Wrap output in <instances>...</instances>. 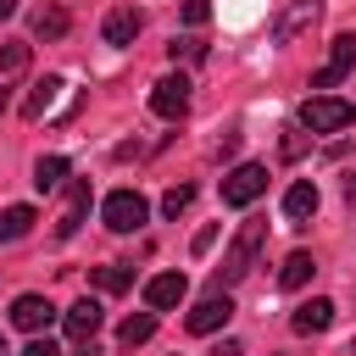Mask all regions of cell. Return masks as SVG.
<instances>
[{
  "label": "cell",
  "mask_w": 356,
  "mask_h": 356,
  "mask_svg": "<svg viewBox=\"0 0 356 356\" xmlns=\"http://www.w3.org/2000/svg\"><path fill=\"white\" fill-rule=\"evenodd\" d=\"M345 200H356V172H350V178H345Z\"/></svg>",
  "instance_id": "30"
},
{
  "label": "cell",
  "mask_w": 356,
  "mask_h": 356,
  "mask_svg": "<svg viewBox=\"0 0 356 356\" xmlns=\"http://www.w3.org/2000/svg\"><path fill=\"white\" fill-rule=\"evenodd\" d=\"M211 356H239V339H222V345H217Z\"/></svg>",
  "instance_id": "29"
},
{
  "label": "cell",
  "mask_w": 356,
  "mask_h": 356,
  "mask_svg": "<svg viewBox=\"0 0 356 356\" xmlns=\"http://www.w3.org/2000/svg\"><path fill=\"white\" fill-rule=\"evenodd\" d=\"M6 106H11V89H0V117H6Z\"/></svg>",
  "instance_id": "33"
},
{
  "label": "cell",
  "mask_w": 356,
  "mask_h": 356,
  "mask_svg": "<svg viewBox=\"0 0 356 356\" xmlns=\"http://www.w3.org/2000/svg\"><path fill=\"white\" fill-rule=\"evenodd\" d=\"M323 17V0H295V6H284L278 17H273V44H289L300 28H312Z\"/></svg>",
  "instance_id": "7"
},
{
  "label": "cell",
  "mask_w": 356,
  "mask_h": 356,
  "mask_svg": "<svg viewBox=\"0 0 356 356\" xmlns=\"http://www.w3.org/2000/svg\"><path fill=\"white\" fill-rule=\"evenodd\" d=\"M350 67H356V33H339V39L328 44L323 67L312 72V89H334V83H345V78H350Z\"/></svg>",
  "instance_id": "4"
},
{
  "label": "cell",
  "mask_w": 356,
  "mask_h": 356,
  "mask_svg": "<svg viewBox=\"0 0 356 356\" xmlns=\"http://www.w3.org/2000/svg\"><path fill=\"white\" fill-rule=\"evenodd\" d=\"M150 334H156V312H134V317H122V328H117L122 345H145Z\"/></svg>",
  "instance_id": "19"
},
{
  "label": "cell",
  "mask_w": 356,
  "mask_h": 356,
  "mask_svg": "<svg viewBox=\"0 0 356 356\" xmlns=\"http://www.w3.org/2000/svg\"><path fill=\"white\" fill-rule=\"evenodd\" d=\"M228 317H234V300L211 289V295H206V300H200V306H195V312H189L184 323H189V334H211V328H222Z\"/></svg>",
  "instance_id": "10"
},
{
  "label": "cell",
  "mask_w": 356,
  "mask_h": 356,
  "mask_svg": "<svg viewBox=\"0 0 356 356\" xmlns=\"http://www.w3.org/2000/svg\"><path fill=\"white\" fill-rule=\"evenodd\" d=\"M22 67H28V44H22V39H11V44L0 50V72H22Z\"/></svg>",
  "instance_id": "23"
},
{
  "label": "cell",
  "mask_w": 356,
  "mask_h": 356,
  "mask_svg": "<svg viewBox=\"0 0 356 356\" xmlns=\"http://www.w3.org/2000/svg\"><path fill=\"white\" fill-rule=\"evenodd\" d=\"M184 295H189V278H184V273H156V278L145 284V306H150V312H167V306H178Z\"/></svg>",
  "instance_id": "9"
},
{
  "label": "cell",
  "mask_w": 356,
  "mask_h": 356,
  "mask_svg": "<svg viewBox=\"0 0 356 356\" xmlns=\"http://www.w3.org/2000/svg\"><path fill=\"white\" fill-rule=\"evenodd\" d=\"M350 122H356V106L339 100V95H312V100H300V128H312V134H339V128H350Z\"/></svg>",
  "instance_id": "2"
},
{
  "label": "cell",
  "mask_w": 356,
  "mask_h": 356,
  "mask_svg": "<svg viewBox=\"0 0 356 356\" xmlns=\"http://www.w3.org/2000/svg\"><path fill=\"white\" fill-rule=\"evenodd\" d=\"M312 273H317V261H312L306 250H295V256L278 267V289H300V284H312Z\"/></svg>",
  "instance_id": "17"
},
{
  "label": "cell",
  "mask_w": 356,
  "mask_h": 356,
  "mask_svg": "<svg viewBox=\"0 0 356 356\" xmlns=\"http://www.w3.org/2000/svg\"><path fill=\"white\" fill-rule=\"evenodd\" d=\"M33 184H39V189L67 184V161H61V156H39V161H33Z\"/></svg>",
  "instance_id": "21"
},
{
  "label": "cell",
  "mask_w": 356,
  "mask_h": 356,
  "mask_svg": "<svg viewBox=\"0 0 356 356\" xmlns=\"http://www.w3.org/2000/svg\"><path fill=\"white\" fill-rule=\"evenodd\" d=\"M22 356H61V350H56V345H50V339H33V345H28V350H22Z\"/></svg>",
  "instance_id": "28"
},
{
  "label": "cell",
  "mask_w": 356,
  "mask_h": 356,
  "mask_svg": "<svg viewBox=\"0 0 356 356\" xmlns=\"http://www.w3.org/2000/svg\"><path fill=\"white\" fill-rule=\"evenodd\" d=\"M100 217H106V228H111V234H134V228H145L150 206H145V195H139V189H111V195H106V206H100Z\"/></svg>",
  "instance_id": "3"
},
{
  "label": "cell",
  "mask_w": 356,
  "mask_h": 356,
  "mask_svg": "<svg viewBox=\"0 0 356 356\" xmlns=\"http://www.w3.org/2000/svg\"><path fill=\"white\" fill-rule=\"evenodd\" d=\"M167 50H172V61H178V56H184V61H206V44H200V39H172Z\"/></svg>",
  "instance_id": "25"
},
{
  "label": "cell",
  "mask_w": 356,
  "mask_h": 356,
  "mask_svg": "<svg viewBox=\"0 0 356 356\" xmlns=\"http://www.w3.org/2000/svg\"><path fill=\"white\" fill-rule=\"evenodd\" d=\"M78 356H100V350H95V339H89V345H78Z\"/></svg>",
  "instance_id": "32"
},
{
  "label": "cell",
  "mask_w": 356,
  "mask_h": 356,
  "mask_svg": "<svg viewBox=\"0 0 356 356\" xmlns=\"http://www.w3.org/2000/svg\"><path fill=\"white\" fill-rule=\"evenodd\" d=\"M184 22L189 28H206L211 22V0H184Z\"/></svg>",
  "instance_id": "26"
},
{
  "label": "cell",
  "mask_w": 356,
  "mask_h": 356,
  "mask_svg": "<svg viewBox=\"0 0 356 356\" xmlns=\"http://www.w3.org/2000/svg\"><path fill=\"white\" fill-rule=\"evenodd\" d=\"M61 89H67L61 78H39V83L28 89V100H22V117H28V122H39V117L56 106V95H61Z\"/></svg>",
  "instance_id": "15"
},
{
  "label": "cell",
  "mask_w": 356,
  "mask_h": 356,
  "mask_svg": "<svg viewBox=\"0 0 356 356\" xmlns=\"http://www.w3.org/2000/svg\"><path fill=\"white\" fill-rule=\"evenodd\" d=\"M261 189H267V167L261 161H245V167H234L222 178V206H250Z\"/></svg>",
  "instance_id": "6"
},
{
  "label": "cell",
  "mask_w": 356,
  "mask_h": 356,
  "mask_svg": "<svg viewBox=\"0 0 356 356\" xmlns=\"http://www.w3.org/2000/svg\"><path fill=\"white\" fill-rule=\"evenodd\" d=\"M95 284H100L106 295H117V289H128V284H134V273H128L122 261H111V267H95Z\"/></svg>",
  "instance_id": "22"
},
{
  "label": "cell",
  "mask_w": 356,
  "mask_h": 356,
  "mask_svg": "<svg viewBox=\"0 0 356 356\" xmlns=\"http://www.w3.org/2000/svg\"><path fill=\"white\" fill-rule=\"evenodd\" d=\"M289 323H295V334H323V328L334 323V300H323V295H317V300L295 306V317H289Z\"/></svg>",
  "instance_id": "14"
},
{
  "label": "cell",
  "mask_w": 356,
  "mask_h": 356,
  "mask_svg": "<svg viewBox=\"0 0 356 356\" xmlns=\"http://www.w3.org/2000/svg\"><path fill=\"white\" fill-rule=\"evenodd\" d=\"M139 11L134 6H117V11H106V22H100V33H106V44H134V33H139Z\"/></svg>",
  "instance_id": "13"
},
{
  "label": "cell",
  "mask_w": 356,
  "mask_h": 356,
  "mask_svg": "<svg viewBox=\"0 0 356 356\" xmlns=\"http://www.w3.org/2000/svg\"><path fill=\"white\" fill-rule=\"evenodd\" d=\"M50 317H56V306H50L44 295H17V300H11V323H17V328H28V334L50 328Z\"/></svg>",
  "instance_id": "11"
},
{
  "label": "cell",
  "mask_w": 356,
  "mask_h": 356,
  "mask_svg": "<svg viewBox=\"0 0 356 356\" xmlns=\"http://www.w3.org/2000/svg\"><path fill=\"white\" fill-rule=\"evenodd\" d=\"M261 245H267V222H261V217L239 222V234L228 239V250H222V267H217V295H222V289H234V284H239V278L256 267Z\"/></svg>",
  "instance_id": "1"
},
{
  "label": "cell",
  "mask_w": 356,
  "mask_h": 356,
  "mask_svg": "<svg viewBox=\"0 0 356 356\" xmlns=\"http://www.w3.org/2000/svg\"><path fill=\"white\" fill-rule=\"evenodd\" d=\"M100 317H106V312H100V300H78V306H67V317H61V323H67V339L89 345V339L100 334Z\"/></svg>",
  "instance_id": "12"
},
{
  "label": "cell",
  "mask_w": 356,
  "mask_h": 356,
  "mask_svg": "<svg viewBox=\"0 0 356 356\" xmlns=\"http://www.w3.org/2000/svg\"><path fill=\"white\" fill-rule=\"evenodd\" d=\"M33 222H39V217H33V206H6V211H0V245L22 239V234H28Z\"/></svg>",
  "instance_id": "18"
},
{
  "label": "cell",
  "mask_w": 356,
  "mask_h": 356,
  "mask_svg": "<svg viewBox=\"0 0 356 356\" xmlns=\"http://www.w3.org/2000/svg\"><path fill=\"white\" fill-rule=\"evenodd\" d=\"M312 211H317V184H306V178L289 184V189H284V217H289V222H306Z\"/></svg>",
  "instance_id": "16"
},
{
  "label": "cell",
  "mask_w": 356,
  "mask_h": 356,
  "mask_svg": "<svg viewBox=\"0 0 356 356\" xmlns=\"http://www.w3.org/2000/svg\"><path fill=\"white\" fill-rule=\"evenodd\" d=\"M11 11H17V0H0V22H6V17H11Z\"/></svg>",
  "instance_id": "31"
},
{
  "label": "cell",
  "mask_w": 356,
  "mask_h": 356,
  "mask_svg": "<svg viewBox=\"0 0 356 356\" xmlns=\"http://www.w3.org/2000/svg\"><path fill=\"white\" fill-rule=\"evenodd\" d=\"M211 239H217V228H200V234H195V256H206V250H211Z\"/></svg>",
  "instance_id": "27"
},
{
  "label": "cell",
  "mask_w": 356,
  "mask_h": 356,
  "mask_svg": "<svg viewBox=\"0 0 356 356\" xmlns=\"http://www.w3.org/2000/svg\"><path fill=\"white\" fill-rule=\"evenodd\" d=\"M61 33H67V11H61V6L33 11V39H61Z\"/></svg>",
  "instance_id": "20"
},
{
  "label": "cell",
  "mask_w": 356,
  "mask_h": 356,
  "mask_svg": "<svg viewBox=\"0 0 356 356\" xmlns=\"http://www.w3.org/2000/svg\"><path fill=\"white\" fill-rule=\"evenodd\" d=\"M150 111H156L161 122H178V117L189 111V78H184V72H167V78L150 89Z\"/></svg>",
  "instance_id": "5"
},
{
  "label": "cell",
  "mask_w": 356,
  "mask_h": 356,
  "mask_svg": "<svg viewBox=\"0 0 356 356\" xmlns=\"http://www.w3.org/2000/svg\"><path fill=\"white\" fill-rule=\"evenodd\" d=\"M189 200H195V184H178V189H167V195H161V211H167V217H178Z\"/></svg>",
  "instance_id": "24"
},
{
  "label": "cell",
  "mask_w": 356,
  "mask_h": 356,
  "mask_svg": "<svg viewBox=\"0 0 356 356\" xmlns=\"http://www.w3.org/2000/svg\"><path fill=\"white\" fill-rule=\"evenodd\" d=\"M83 217H89V184L72 178L67 184V200H61V217H56V239H72L83 228Z\"/></svg>",
  "instance_id": "8"
},
{
  "label": "cell",
  "mask_w": 356,
  "mask_h": 356,
  "mask_svg": "<svg viewBox=\"0 0 356 356\" xmlns=\"http://www.w3.org/2000/svg\"><path fill=\"white\" fill-rule=\"evenodd\" d=\"M0 356H6V339H0Z\"/></svg>",
  "instance_id": "34"
}]
</instances>
